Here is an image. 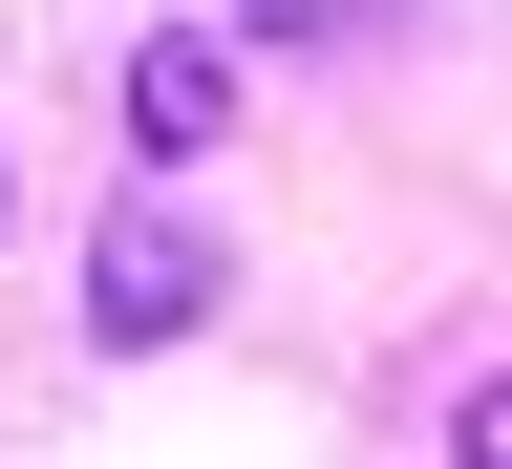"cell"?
<instances>
[{
    "label": "cell",
    "instance_id": "6da1fadb",
    "mask_svg": "<svg viewBox=\"0 0 512 469\" xmlns=\"http://www.w3.org/2000/svg\"><path fill=\"white\" fill-rule=\"evenodd\" d=\"M192 320H214V235H192L171 192H128L86 235V342H192Z\"/></svg>",
    "mask_w": 512,
    "mask_h": 469
},
{
    "label": "cell",
    "instance_id": "7a4b0ae2",
    "mask_svg": "<svg viewBox=\"0 0 512 469\" xmlns=\"http://www.w3.org/2000/svg\"><path fill=\"white\" fill-rule=\"evenodd\" d=\"M214 128H235V43H214V22H171L150 64H128V150L171 171V150H214Z\"/></svg>",
    "mask_w": 512,
    "mask_h": 469
},
{
    "label": "cell",
    "instance_id": "3957f363",
    "mask_svg": "<svg viewBox=\"0 0 512 469\" xmlns=\"http://www.w3.org/2000/svg\"><path fill=\"white\" fill-rule=\"evenodd\" d=\"M256 22H278V43H342V22H384V0H256Z\"/></svg>",
    "mask_w": 512,
    "mask_h": 469
}]
</instances>
